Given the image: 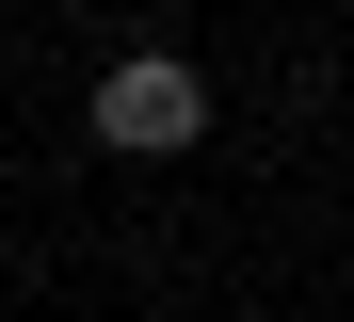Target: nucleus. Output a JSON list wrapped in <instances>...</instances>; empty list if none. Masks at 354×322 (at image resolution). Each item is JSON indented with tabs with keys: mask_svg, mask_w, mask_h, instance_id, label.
Returning <instances> with one entry per match:
<instances>
[{
	"mask_svg": "<svg viewBox=\"0 0 354 322\" xmlns=\"http://www.w3.org/2000/svg\"><path fill=\"white\" fill-rule=\"evenodd\" d=\"M81 129H97L113 161H177V145H209V81L177 48H113L97 97H81Z\"/></svg>",
	"mask_w": 354,
	"mask_h": 322,
	"instance_id": "f257e3e1",
	"label": "nucleus"
}]
</instances>
